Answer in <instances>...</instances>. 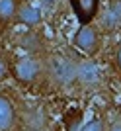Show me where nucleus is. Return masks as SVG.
<instances>
[{
	"mask_svg": "<svg viewBox=\"0 0 121 131\" xmlns=\"http://www.w3.org/2000/svg\"><path fill=\"white\" fill-rule=\"evenodd\" d=\"M39 2H41L43 6H53V4L57 2V0H39Z\"/></svg>",
	"mask_w": 121,
	"mask_h": 131,
	"instance_id": "obj_15",
	"label": "nucleus"
},
{
	"mask_svg": "<svg viewBox=\"0 0 121 131\" xmlns=\"http://www.w3.org/2000/svg\"><path fill=\"white\" fill-rule=\"evenodd\" d=\"M72 43L80 53L94 57V55L100 51L102 47V35H100V29L92 24H84L72 37Z\"/></svg>",
	"mask_w": 121,
	"mask_h": 131,
	"instance_id": "obj_3",
	"label": "nucleus"
},
{
	"mask_svg": "<svg viewBox=\"0 0 121 131\" xmlns=\"http://www.w3.org/2000/svg\"><path fill=\"white\" fill-rule=\"evenodd\" d=\"M45 74V67L43 61H39L35 55H23V57H18L14 63H12V77L16 78L20 84L23 86H31L39 78Z\"/></svg>",
	"mask_w": 121,
	"mask_h": 131,
	"instance_id": "obj_2",
	"label": "nucleus"
},
{
	"mask_svg": "<svg viewBox=\"0 0 121 131\" xmlns=\"http://www.w3.org/2000/svg\"><path fill=\"white\" fill-rule=\"evenodd\" d=\"M80 131H105V127H104V121L102 119H92V121H86L80 127Z\"/></svg>",
	"mask_w": 121,
	"mask_h": 131,
	"instance_id": "obj_11",
	"label": "nucleus"
},
{
	"mask_svg": "<svg viewBox=\"0 0 121 131\" xmlns=\"http://www.w3.org/2000/svg\"><path fill=\"white\" fill-rule=\"evenodd\" d=\"M10 71H12L10 63H8V61H6L4 57H2V55H0V80H2V78H4V77H6V74H8Z\"/></svg>",
	"mask_w": 121,
	"mask_h": 131,
	"instance_id": "obj_12",
	"label": "nucleus"
},
{
	"mask_svg": "<svg viewBox=\"0 0 121 131\" xmlns=\"http://www.w3.org/2000/svg\"><path fill=\"white\" fill-rule=\"evenodd\" d=\"M20 47H22L23 51H28L29 55H37L43 51V37H41V33L35 31L33 27H29L26 33H22L20 35Z\"/></svg>",
	"mask_w": 121,
	"mask_h": 131,
	"instance_id": "obj_7",
	"label": "nucleus"
},
{
	"mask_svg": "<svg viewBox=\"0 0 121 131\" xmlns=\"http://www.w3.org/2000/svg\"><path fill=\"white\" fill-rule=\"evenodd\" d=\"M115 67H117V71H119V74H121V45L117 47V51H115Z\"/></svg>",
	"mask_w": 121,
	"mask_h": 131,
	"instance_id": "obj_13",
	"label": "nucleus"
},
{
	"mask_svg": "<svg viewBox=\"0 0 121 131\" xmlns=\"http://www.w3.org/2000/svg\"><path fill=\"white\" fill-rule=\"evenodd\" d=\"M104 26L107 29L121 27V0H110L107 2V10L104 14Z\"/></svg>",
	"mask_w": 121,
	"mask_h": 131,
	"instance_id": "obj_9",
	"label": "nucleus"
},
{
	"mask_svg": "<svg viewBox=\"0 0 121 131\" xmlns=\"http://www.w3.org/2000/svg\"><path fill=\"white\" fill-rule=\"evenodd\" d=\"M20 4H22L20 0H0V24H8L16 20Z\"/></svg>",
	"mask_w": 121,
	"mask_h": 131,
	"instance_id": "obj_10",
	"label": "nucleus"
},
{
	"mask_svg": "<svg viewBox=\"0 0 121 131\" xmlns=\"http://www.w3.org/2000/svg\"><path fill=\"white\" fill-rule=\"evenodd\" d=\"M72 8L76 12L78 20L82 24H90L94 20V16L98 14V0H70Z\"/></svg>",
	"mask_w": 121,
	"mask_h": 131,
	"instance_id": "obj_8",
	"label": "nucleus"
},
{
	"mask_svg": "<svg viewBox=\"0 0 121 131\" xmlns=\"http://www.w3.org/2000/svg\"><path fill=\"white\" fill-rule=\"evenodd\" d=\"M76 61L65 53H51L43 61L45 74L55 82L57 86H68L76 80Z\"/></svg>",
	"mask_w": 121,
	"mask_h": 131,
	"instance_id": "obj_1",
	"label": "nucleus"
},
{
	"mask_svg": "<svg viewBox=\"0 0 121 131\" xmlns=\"http://www.w3.org/2000/svg\"><path fill=\"white\" fill-rule=\"evenodd\" d=\"M107 131H121V119H115L113 123H111V127Z\"/></svg>",
	"mask_w": 121,
	"mask_h": 131,
	"instance_id": "obj_14",
	"label": "nucleus"
},
{
	"mask_svg": "<svg viewBox=\"0 0 121 131\" xmlns=\"http://www.w3.org/2000/svg\"><path fill=\"white\" fill-rule=\"evenodd\" d=\"M18 114H16V106L8 96L0 94V131H10L16 125Z\"/></svg>",
	"mask_w": 121,
	"mask_h": 131,
	"instance_id": "obj_6",
	"label": "nucleus"
},
{
	"mask_svg": "<svg viewBox=\"0 0 121 131\" xmlns=\"http://www.w3.org/2000/svg\"><path fill=\"white\" fill-rule=\"evenodd\" d=\"M76 82L84 86H94L100 82V69L92 59H86L76 65Z\"/></svg>",
	"mask_w": 121,
	"mask_h": 131,
	"instance_id": "obj_4",
	"label": "nucleus"
},
{
	"mask_svg": "<svg viewBox=\"0 0 121 131\" xmlns=\"http://www.w3.org/2000/svg\"><path fill=\"white\" fill-rule=\"evenodd\" d=\"M16 22L23 24L28 27H37L43 22V14H41V10L37 6L29 4V2H23V4H20V10L16 14Z\"/></svg>",
	"mask_w": 121,
	"mask_h": 131,
	"instance_id": "obj_5",
	"label": "nucleus"
}]
</instances>
